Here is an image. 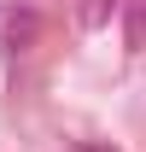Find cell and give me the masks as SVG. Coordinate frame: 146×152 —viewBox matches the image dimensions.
Wrapping results in <instances>:
<instances>
[{
	"instance_id": "6da1fadb",
	"label": "cell",
	"mask_w": 146,
	"mask_h": 152,
	"mask_svg": "<svg viewBox=\"0 0 146 152\" xmlns=\"http://www.w3.org/2000/svg\"><path fill=\"white\" fill-rule=\"evenodd\" d=\"M146 47V0H128V53Z\"/></svg>"
},
{
	"instance_id": "7a4b0ae2",
	"label": "cell",
	"mask_w": 146,
	"mask_h": 152,
	"mask_svg": "<svg viewBox=\"0 0 146 152\" xmlns=\"http://www.w3.org/2000/svg\"><path fill=\"white\" fill-rule=\"evenodd\" d=\"M111 12H117V0H82V12H76V18H82V29H99Z\"/></svg>"
},
{
	"instance_id": "3957f363",
	"label": "cell",
	"mask_w": 146,
	"mask_h": 152,
	"mask_svg": "<svg viewBox=\"0 0 146 152\" xmlns=\"http://www.w3.org/2000/svg\"><path fill=\"white\" fill-rule=\"evenodd\" d=\"M29 35H35V18H29V12L12 18V47H18V53H23V41H29Z\"/></svg>"
}]
</instances>
